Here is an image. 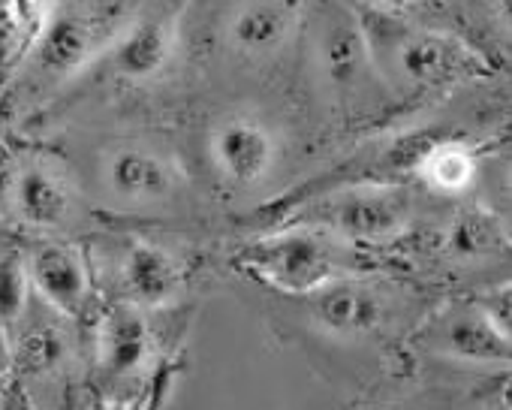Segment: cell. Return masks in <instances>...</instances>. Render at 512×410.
<instances>
[{"mask_svg":"<svg viewBox=\"0 0 512 410\" xmlns=\"http://www.w3.org/2000/svg\"><path fill=\"white\" fill-rule=\"evenodd\" d=\"M34 296L55 314L82 323L97 308V272L91 257L61 239H40L25 251Z\"/></svg>","mask_w":512,"mask_h":410,"instance_id":"ba28073f","label":"cell"},{"mask_svg":"<svg viewBox=\"0 0 512 410\" xmlns=\"http://www.w3.org/2000/svg\"><path fill=\"white\" fill-rule=\"evenodd\" d=\"M503 404H506V407L512 410V383L506 386V395H503Z\"/></svg>","mask_w":512,"mask_h":410,"instance_id":"484cf974","label":"cell"},{"mask_svg":"<svg viewBox=\"0 0 512 410\" xmlns=\"http://www.w3.org/2000/svg\"><path fill=\"white\" fill-rule=\"evenodd\" d=\"M100 49V34L91 19L79 13L52 16L43 37L34 43V67L40 79L61 82L79 73Z\"/></svg>","mask_w":512,"mask_h":410,"instance_id":"2e32d148","label":"cell"},{"mask_svg":"<svg viewBox=\"0 0 512 410\" xmlns=\"http://www.w3.org/2000/svg\"><path fill=\"white\" fill-rule=\"evenodd\" d=\"M94 371L109 386L142 380L157 362V335L148 311L124 302L106 305L94 317Z\"/></svg>","mask_w":512,"mask_h":410,"instance_id":"9c48e42d","label":"cell"},{"mask_svg":"<svg viewBox=\"0 0 512 410\" xmlns=\"http://www.w3.org/2000/svg\"><path fill=\"white\" fill-rule=\"evenodd\" d=\"M491 320H494V326L512 341V281H506V284H497V287H491V290H485L482 296H476L473 299Z\"/></svg>","mask_w":512,"mask_h":410,"instance_id":"ffe728a7","label":"cell"},{"mask_svg":"<svg viewBox=\"0 0 512 410\" xmlns=\"http://www.w3.org/2000/svg\"><path fill=\"white\" fill-rule=\"evenodd\" d=\"M0 410H40V407L31 401V395L19 383L7 380L4 389H0Z\"/></svg>","mask_w":512,"mask_h":410,"instance_id":"44dd1931","label":"cell"},{"mask_svg":"<svg viewBox=\"0 0 512 410\" xmlns=\"http://www.w3.org/2000/svg\"><path fill=\"white\" fill-rule=\"evenodd\" d=\"M235 260L266 287L308 299L341 278L362 275L353 245L308 224H287L253 239L238 248Z\"/></svg>","mask_w":512,"mask_h":410,"instance_id":"6da1fadb","label":"cell"},{"mask_svg":"<svg viewBox=\"0 0 512 410\" xmlns=\"http://www.w3.org/2000/svg\"><path fill=\"white\" fill-rule=\"evenodd\" d=\"M509 193H512V169H509Z\"/></svg>","mask_w":512,"mask_h":410,"instance_id":"83f0119b","label":"cell"},{"mask_svg":"<svg viewBox=\"0 0 512 410\" xmlns=\"http://www.w3.org/2000/svg\"><path fill=\"white\" fill-rule=\"evenodd\" d=\"M416 215V199L401 184H353L314 199L290 224L332 233L353 248L389 245L401 239Z\"/></svg>","mask_w":512,"mask_h":410,"instance_id":"3957f363","label":"cell"},{"mask_svg":"<svg viewBox=\"0 0 512 410\" xmlns=\"http://www.w3.org/2000/svg\"><path fill=\"white\" fill-rule=\"evenodd\" d=\"M500 13L506 16V22L512 25V0H500Z\"/></svg>","mask_w":512,"mask_h":410,"instance_id":"d4e9b609","label":"cell"},{"mask_svg":"<svg viewBox=\"0 0 512 410\" xmlns=\"http://www.w3.org/2000/svg\"><path fill=\"white\" fill-rule=\"evenodd\" d=\"M178 163L139 139L109 145L97 160V184L106 202L127 215H151L166 209L181 193Z\"/></svg>","mask_w":512,"mask_h":410,"instance_id":"277c9868","label":"cell"},{"mask_svg":"<svg viewBox=\"0 0 512 410\" xmlns=\"http://www.w3.org/2000/svg\"><path fill=\"white\" fill-rule=\"evenodd\" d=\"M296 28L293 0H244L226 22L229 46L250 61L278 55Z\"/></svg>","mask_w":512,"mask_h":410,"instance_id":"9a60e30c","label":"cell"},{"mask_svg":"<svg viewBox=\"0 0 512 410\" xmlns=\"http://www.w3.org/2000/svg\"><path fill=\"white\" fill-rule=\"evenodd\" d=\"M485 410H509L506 404H500V407H485Z\"/></svg>","mask_w":512,"mask_h":410,"instance_id":"4316f807","label":"cell"},{"mask_svg":"<svg viewBox=\"0 0 512 410\" xmlns=\"http://www.w3.org/2000/svg\"><path fill=\"white\" fill-rule=\"evenodd\" d=\"M208 163L217 178L235 190H253L269 181L281 163L275 127L253 112H229L208 130Z\"/></svg>","mask_w":512,"mask_h":410,"instance_id":"5b68a950","label":"cell"},{"mask_svg":"<svg viewBox=\"0 0 512 410\" xmlns=\"http://www.w3.org/2000/svg\"><path fill=\"white\" fill-rule=\"evenodd\" d=\"M37 296L22 248H0V332L7 338L31 314Z\"/></svg>","mask_w":512,"mask_h":410,"instance_id":"ac0fdd59","label":"cell"},{"mask_svg":"<svg viewBox=\"0 0 512 410\" xmlns=\"http://www.w3.org/2000/svg\"><path fill=\"white\" fill-rule=\"evenodd\" d=\"M109 275L115 287V302L133 305L148 314L172 308L187 284V266L178 251L145 236H130L118 245Z\"/></svg>","mask_w":512,"mask_h":410,"instance_id":"52a82bcc","label":"cell"},{"mask_svg":"<svg viewBox=\"0 0 512 410\" xmlns=\"http://www.w3.org/2000/svg\"><path fill=\"white\" fill-rule=\"evenodd\" d=\"M311 317L329 335L356 341V338H368L386 326L389 302L374 284H368L362 275H353V278H341V281L329 284L326 290L314 293Z\"/></svg>","mask_w":512,"mask_h":410,"instance_id":"4fadbf2b","label":"cell"},{"mask_svg":"<svg viewBox=\"0 0 512 410\" xmlns=\"http://www.w3.org/2000/svg\"><path fill=\"white\" fill-rule=\"evenodd\" d=\"M73 326V320L55 314L37 299L22 326L7 338L10 380L19 383L28 395H34L43 386L64 383L76 365Z\"/></svg>","mask_w":512,"mask_h":410,"instance_id":"8992f818","label":"cell"},{"mask_svg":"<svg viewBox=\"0 0 512 410\" xmlns=\"http://www.w3.org/2000/svg\"><path fill=\"white\" fill-rule=\"evenodd\" d=\"M175 49V22L169 16H145L124 28L106 49V73L121 85H148L172 67Z\"/></svg>","mask_w":512,"mask_h":410,"instance_id":"7c38bea8","label":"cell"},{"mask_svg":"<svg viewBox=\"0 0 512 410\" xmlns=\"http://www.w3.org/2000/svg\"><path fill=\"white\" fill-rule=\"evenodd\" d=\"M13 4V16H16V25L22 31V40L28 46V52L34 49V43L43 37V31L49 28L52 22V4L55 0H10Z\"/></svg>","mask_w":512,"mask_h":410,"instance_id":"d6986e66","label":"cell"},{"mask_svg":"<svg viewBox=\"0 0 512 410\" xmlns=\"http://www.w3.org/2000/svg\"><path fill=\"white\" fill-rule=\"evenodd\" d=\"M4 371H10V353H7V335L0 332V377H4ZM0 386H4V380H0Z\"/></svg>","mask_w":512,"mask_h":410,"instance_id":"cb8c5ba5","label":"cell"},{"mask_svg":"<svg viewBox=\"0 0 512 410\" xmlns=\"http://www.w3.org/2000/svg\"><path fill=\"white\" fill-rule=\"evenodd\" d=\"M100 410H148V407L142 404V398H112Z\"/></svg>","mask_w":512,"mask_h":410,"instance_id":"603a6c76","label":"cell"},{"mask_svg":"<svg viewBox=\"0 0 512 410\" xmlns=\"http://www.w3.org/2000/svg\"><path fill=\"white\" fill-rule=\"evenodd\" d=\"M425 344L443 359L461 365L512 368V341L476 302H461L440 311L425 329Z\"/></svg>","mask_w":512,"mask_h":410,"instance_id":"8fae6325","label":"cell"},{"mask_svg":"<svg viewBox=\"0 0 512 410\" xmlns=\"http://www.w3.org/2000/svg\"><path fill=\"white\" fill-rule=\"evenodd\" d=\"M73 178L46 157H31L10 172L7 205L10 215L34 233H61L76 212Z\"/></svg>","mask_w":512,"mask_h":410,"instance_id":"30bf717a","label":"cell"},{"mask_svg":"<svg viewBox=\"0 0 512 410\" xmlns=\"http://www.w3.org/2000/svg\"><path fill=\"white\" fill-rule=\"evenodd\" d=\"M479 172L476 151L458 139H440L419 151L416 175L428 184V190L443 196H461L473 187Z\"/></svg>","mask_w":512,"mask_h":410,"instance_id":"e0dca14e","label":"cell"},{"mask_svg":"<svg viewBox=\"0 0 512 410\" xmlns=\"http://www.w3.org/2000/svg\"><path fill=\"white\" fill-rule=\"evenodd\" d=\"M0 389H4V386H0Z\"/></svg>","mask_w":512,"mask_h":410,"instance_id":"f1b7e54d","label":"cell"},{"mask_svg":"<svg viewBox=\"0 0 512 410\" xmlns=\"http://www.w3.org/2000/svg\"><path fill=\"white\" fill-rule=\"evenodd\" d=\"M362 4L371 7V10H377V13L392 16V13H404V10H410V7H419L422 0H362Z\"/></svg>","mask_w":512,"mask_h":410,"instance_id":"7402d4cb","label":"cell"},{"mask_svg":"<svg viewBox=\"0 0 512 410\" xmlns=\"http://www.w3.org/2000/svg\"><path fill=\"white\" fill-rule=\"evenodd\" d=\"M317 58L326 85L338 94H353L365 85L368 76H380L371 58L365 25L344 10L323 16L320 37H317Z\"/></svg>","mask_w":512,"mask_h":410,"instance_id":"5bb4252c","label":"cell"},{"mask_svg":"<svg viewBox=\"0 0 512 410\" xmlns=\"http://www.w3.org/2000/svg\"><path fill=\"white\" fill-rule=\"evenodd\" d=\"M380 79L401 94H431L482 70V58L455 34L377 16L365 28Z\"/></svg>","mask_w":512,"mask_h":410,"instance_id":"7a4b0ae2","label":"cell"}]
</instances>
